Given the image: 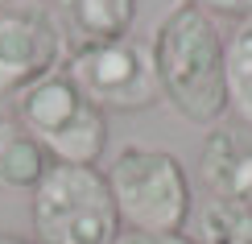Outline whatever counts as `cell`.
<instances>
[{
  "label": "cell",
  "instance_id": "9a60e30c",
  "mask_svg": "<svg viewBox=\"0 0 252 244\" xmlns=\"http://www.w3.org/2000/svg\"><path fill=\"white\" fill-rule=\"evenodd\" d=\"M13 4H21V0H0V8H13Z\"/></svg>",
  "mask_w": 252,
  "mask_h": 244
},
{
  "label": "cell",
  "instance_id": "ba28073f",
  "mask_svg": "<svg viewBox=\"0 0 252 244\" xmlns=\"http://www.w3.org/2000/svg\"><path fill=\"white\" fill-rule=\"evenodd\" d=\"M54 17L75 46H95L132 34L136 0H54Z\"/></svg>",
  "mask_w": 252,
  "mask_h": 244
},
{
  "label": "cell",
  "instance_id": "277c9868",
  "mask_svg": "<svg viewBox=\"0 0 252 244\" xmlns=\"http://www.w3.org/2000/svg\"><path fill=\"white\" fill-rule=\"evenodd\" d=\"M13 120L25 129L54 166H99L108 149V120L95 104L70 83L66 70H54L17 100Z\"/></svg>",
  "mask_w": 252,
  "mask_h": 244
},
{
  "label": "cell",
  "instance_id": "8fae6325",
  "mask_svg": "<svg viewBox=\"0 0 252 244\" xmlns=\"http://www.w3.org/2000/svg\"><path fill=\"white\" fill-rule=\"evenodd\" d=\"M194 244H252V207L203 199L194 211Z\"/></svg>",
  "mask_w": 252,
  "mask_h": 244
},
{
  "label": "cell",
  "instance_id": "9c48e42d",
  "mask_svg": "<svg viewBox=\"0 0 252 244\" xmlns=\"http://www.w3.org/2000/svg\"><path fill=\"white\" fill-rule=\"evenodd\" d=\"M50 153L29 137L13 116H0V190L8 195H33L50 174Z\"/></svg>",
  "mask_w": 252,
  "mask_h": 244
},
{
  "label": "cell",
  "instance_id": "3957f363",
  "mask_svg": "<svg viewBox=\"0 0 252 244\" xmlns=\"http://www.w3.org/2000/svg\"><path fill=\"white\" fill-rule=\"evenodd\" d=\"M37 244H116L120 215L99 166H50L29 195Z\"/></svg>",
  "mask_w": 252,
  "mask_h": 244
},
{
  "label": "cell",
  "instance_id": "4fadbf2b",
  "mask_svg": "<svg viewBox=\"0 0 252 244\" xmlns=\"http://www.w3.org/2000/svg\"><path fill=\"white\" fill-rule=\"evenodd\" d=\"M116 244H194V236L178 232V236H145V232H120Z\"/></svg>",
  "mask_w": 252,
  "mask_h": 244
},
{
  "label": "cell",
  "instance_id": "5b68a950",
  "mask_svg": "<svg viewBox=\"0 0 252 244\" xmlns=\"http://www.w3.org/2000/svg\"><path fill=\"white\" fill-rule=\"evenodd\" d=\"M62 70L99 112H145L161 95L153 46L136 34L95 41V46H75Z\"/></svg>",
  "mask_w": 252,
  "mask_h": 244
},
{
  "label": "cell",
  "instance_id": "5bb4252c",
  "mask_svg": "<svg viewBox=\"0 0 252 244\" xmlns=\"http://www.w3.org/2000/svg\"><path fill=\"white\" fill-rule=\"evenodd\" d=\"M0 244H37V240H21V236H4L0 232Z\"/></svg>",
  "mask_w": 252,
  "mask_h": 244
},
{
  "label": "cell",
  "instance_id": "7a4b0ae2",
  "mask_svg": "<svg viewBox=\"0 0 252 244\" xmlns=\"http://www.w3.org/2000/svg\"><path fill=\"white\" fill-rule=\"evenodd\" d=\"M124 232L145 236H178L194 215L186 166L165 149L128 145L103 170Z\"/></svg>",
  "mask_w": 252,
  "mask_h": 244
},
{
  "label": "cell",
  "instance_id": "7c38bea8",
  "mask_svg": "<svg viewBox=\"0 0 252 244\" xmlns=\"http://www.w3.org/2000/svg\"><path fill=\"white\" fill-rule=\"evenodd\" d=\"M186 4L203 8L207 17H252V0H186Z\"/></svg>",
  "mask_w": 252,
  "mask_h": 244
},
{
  "label": "cell",
  "instance_id": "30bf717a",
  "mask_svg": "<svg viewBox=\"0 0 252 244\" xmlns=\"http://www.w3.org/2000/svg\"><path fill=\"white\" fill-rule=\"evenodd\" d=\"M223 87L227 112H236V120L252 129V17H240L223 37Z\"/></svg>",
  "mask_w": 252,
  "mask_h": 244
},
{
  "label": "cell",
  "instance_id": "6da1fadb",
  "mask_svg": "<svg viewBox=\"0 0 252 244\" xmlns=\"http://www.w3.org/2000/svg\"><path fill=\"white\" fill-rule=\"evenodd\" d=\"M153 62H157V87L161 100L190 124L215 129L227 116V87H223V34L215 17L203 8L178 4L153 34Z\"/></svg>",
  "mask_w": 252,
  "mask_h": 244
},
{
  "label": "cell",
  "instance_id": "52a82bcc",
  "mask_svg": "<svg viewBox=\"0 0 252 244\" xmlns=\"http://www.w3.org/2000/svg\"><path fill=\"white\" fill-rule=\"evenodd\" d=\"M198 178L211 199L252 207V133L244 124H215L198 149Z\"/></svg>",
  "mask_w": 252,
  "mask_h": 244
},
{
  "label": "cell",
  "instance_id": "8992f818",
  "mask_svg": "<svg viewBox=\"0 0 252 244\" xmlns=\"http://www.w3.org/2000/svg\"><path fill=\"white\" fill-rule=\"evenodd\" d=\"M66 62V34L41 4L0 8V104L21 100L29 87L50 79Z\"/></svg>",
  "mask_w": 252,
  "mask_h": 244
}]
</instances>
